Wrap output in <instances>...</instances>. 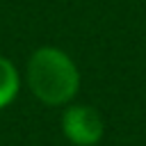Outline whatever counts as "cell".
<instances>
[{"label":"cell","instance_id":"obj_1","mask_svg":"<svg viewBox=\"0 0 146 146\" xmlns=\"http://www.w3.org/2000/svg\"><path fill=\"white\" fill-rule=\"evenodd\" d=\"M27 84L41 103L64 105L75 96L80 75L66 52L43 46L34 50L27 62Z\"/></svg>","mask_w":146,"mask_h":146},{"label":"cell","instance_id":"obj_2","mask_svg":"<svg viewBox=\"0 0 146 146\" xmlns=\"http://www.w3.org/2000/svg\"><path fill=\"white\" fill-rule=\"evenodd\" d=\"M62 128L68 141L75 146H94L103 137V119L94 107L73 105L64 112Z\"/></svg>","mask_w":146,"mask_h":146},{"label":"cell","instance_id":"obj_3","mask_svg":"<svg viewBox=\"0 0 146 146\" xmlns=\"http://www.w3.org/2000/svg\"><path fill=\"white\" fill-rule=\"evenodd\" d=\"M18 91V73L14 64L0 55V107L9 105Z\"/></svg>","mask_w":146,"mask_h":146}]
</instances>
